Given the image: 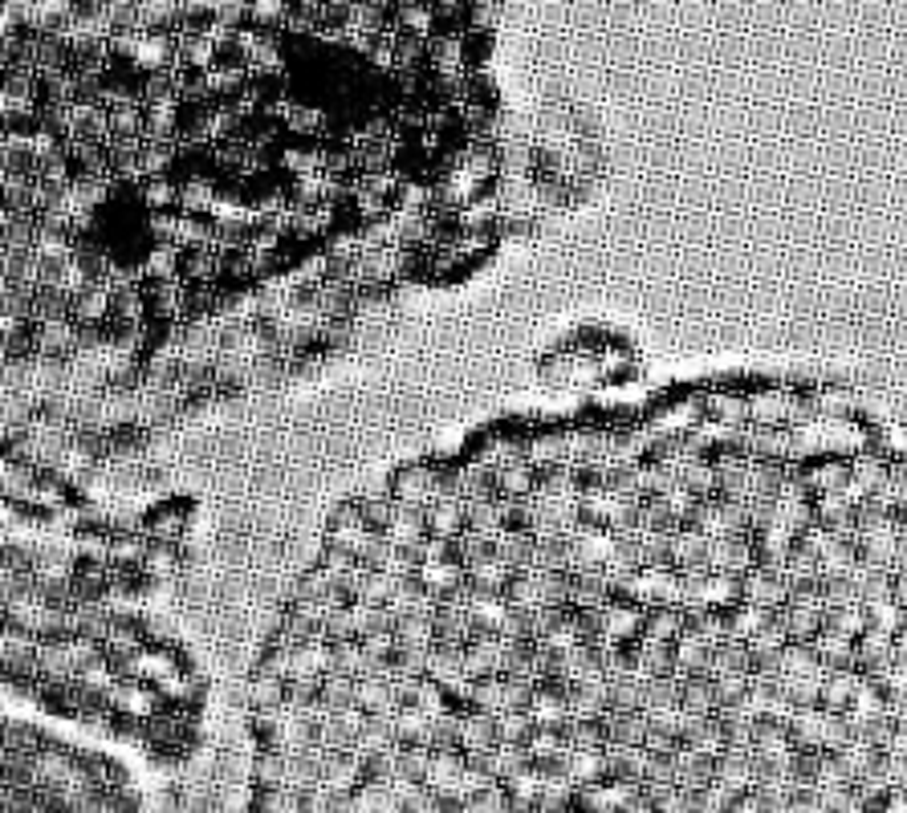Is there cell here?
Here are the masks:
<instances>
[{
    "label": "cell",
    "instance_id": "cell-1",
    "mask_svg": "<svg viewBox=\"0 0 907 813\" xmlns=\"http://www.w3.org/2000/svg\"><path fill=\"white\" fill-rule=\"evenodd\" d=\"M387 488H391V496L399 500V505H411L419 513H428L436 500L448 492V476L440 468H432V464H403L387 480Z\"/></svg>",
    "mask_w": 907,
    "mask_h": 813
},
{
    "label": "cell",
    "instance_id": "cell-2",
    "mask_svg": "<svg viewBox=\"0 0 907 813\" xmlns=\"http://www.w3.org/2000/svg\"><path fill=\"white\" fill-rule=\"evenodd\" d=\"M464 529H468V500L456 496V492L448 488V492L436 500V505L428 509V533L456 545V537H460Z\"/></svg>",
    "mask_w": 907,
    "mask_h": 813
},
{
    "label": "cell",
    "instance_id": "cell-3",
    "mask_svg": "<svg viewBox=\"0 0 907 813\" xmlns=\"http://www.w3.org/2000/svg\"><path fill=\"white\" fill-rule=\"evenodd\" d=\"M383 537H387L395 549L415 553L423 541H428V513H419V509H411V505H395V517H391V525L383 529Z\"/></svg>",
    "mask_w": 907,
    "mask_h": 813
},
{
    "label": "cell",
    "instance_id": "cell-4",
    "mask_svg": "<svg viewBox=\"0 0 907 813\" xmlns=\"http://www.w3.org/2000/svg\"><path fill=\"white\" fill-rule=\"evenodd\" d=\"M375 541H379V529L375 525L354 521V525H326V541L322 545L342 549V553H350L358 561H367V553L375 549Z\"/></svg>",
    "mask_w": 907,
    "mask_h": 813
},
{
    "label": "cell",
    "instance_id": "cell-5",
    "mask_svg": "<svg viewBox=\"0 0 907 813\" xmlns=\"http://www.w3.org/2000/svg\"><path fill=\"white\" fill-rule=\"evenodd\" d=\"M367 566L371 570H383V574H391V578H403V582H415V574H419V557L415 553H403V549H395L383 533H379V541H375V549L367 553Z\"/></svg>",
    "mask_w": 907,
    "mask_h": 813
},
{
    "label": "cell",
    "instance_id": "cell-6",
    "mask_svg": "<svg viewBox=\"0 0 907 813\" xmlns=\"http://www.w3.org/2000/svg\"><path fill=\"white\" fill-rule=\"evenodd\" d=\"M362 781H367V761H362V757L342 753V757H334L330 765H322V785H326L334 797H350Z\"/></svg>",
    "mask_w": 907,
    "mask_h": 813
},
{
    "label": "cell",
    "instance_id": "cell-7",
    "mask_svg": "<svg viewBox=\"0 0 907 813\" xmlns=\"http://www.w3.org/2000/svg\"><path fill=\"white\" fill-rule=\"evenodd\" d=\"M415 582L428 590V594H448V590H456L460 582H468V574H464V566L456 557H444V561H419V574H415Z\"/></svg>",
    "mask_w": 907,
    "mask_h": 813
},
{
    "label": "cell",
    "instance_id": "cell-8",
    "mask_svg": "<svg viewBox=\"0 0 907 813\" xmlns=\"http://www.w3.org/2000/svg\"><path fill=\"white\" fill-rule=\"evenodd\" d=\"M395 635H399V651H415V655H428L440 639L436 618H419V614L395 622Z\"/></svg>",
    "mask_w": 907,
    "mask_h": 813
},
{
    "label": "cell",
    "instance_id": "cell-9",
    "mask_svg": "<svg viewBox=\"0 0 907 813\" xmlns=\"http://www.w3.org/2000/svg\"><path fill=\"white\" fill-rule=\"evenodd\" d=\"M334 659H338V671L350 675V679H371L379 671V659L362 647V639H346V643H334Z\"/></svg>",
    "mask_w": 907,
    "mask_h": 813
},
{
    "label": "cell",
    "instance_id": "cell-10",
    "mask_svg": "<svg viewBox=\"0 0 907 813\" xmlns=\"http://www.w3.org/2000/svg\"><path fill=\"white\" fill-rule=\"evenodd\" d=\"M118 667H123L131 679H171V675H175L171 655H163V651H147V647H143V651H135V655H127Z\"/></svg>",
    "mask_w": 907,
    "mask_h": 813
},
{
    "label": "cell",
    "instance_id": "cell-11",
    "mask_svg": "<svg viewBox=\"0 0 907 813\" xmlns=\"http://www.w3.org/2000/svg\"><path fill=\"white\" fill-rule=\"evenodd\" d=\"M285 769H289V757L273 753V748H261V753L253 757L249 777H253L257 789H281L285 785Z\"/></svg>",
    "mask_w": 907,
    "mask_h": 813
},
{
    "label": "cell",
    "instance_id": "cell-12",
    "mask_svg": "<svg viewBox=\"0 0 907 813\" xmlns=\"http://www.w3.org/2000/svg\"><path fill=\"white\" fill-rule=\"evenodd\" d=\"M110 704L127 716H151L155 712V692H147L143 683H118L110 692Z\"/></svg>",
    "mask_w": 907,
    "mask_h": 813
},
{
    "label": "cell",
    "instance_id": "cell-13",
    "mask_svg": "<svg viewBox=\"0 0 907 813\" xmlns=\"http://www.w3.org/2000/svg\"><path fill=\"white\" fill-rule=\"evenodd\" d=\"M139 269H143V277H155V281H175L184 265H179V248H175V244H155L151 253L143 257V265H139Z\"/></svg>",
    "mask_w": 907,
    "mask_h": 813
},
{
    "label": "cell",
    "instance_id": "cell-14",
    "mask_svg": "<svg viewBox=\"0 0 907 813\" xmlns=\"http://www.w3.org/2000/svg\"><path fill=\"white\" fill-rule=\"evenodd\" d=\"M285 696H289V683L285 679H273L265 671H253V679H249V704L253 708H277V704H285Z\"/></svg>",
    "mask_w": 907,
    "mask_h": 813
},
{
    "label": "cell",
    "instance_id": "cell-15",
    "mask_svg": "<svg viewBox=\"0 0 907 813\" xmlns=\"http://www.w3.org/2000/svg\"><path fill=\"white\" fill-rule=\"evenodd\" d=\"M249 813H306V801L289 789H257Z\"/></svg>",
    "mask_w": 907,
    "mask_h": 813
},
{
    "label": "cell",
    "instance_id": "cell-16",
    "mask_svg": "<svg viewBox=\"0 0 907 813\" xmlns=\"http://www.w3.org/2000/svg\"><path fill=\"white\" fill-rule=\"evenodd\" d=\"M354 704H362L371 716L379 712V708H387V704H395V696H391V683L387 679H354Z\"/></svg>",
    "mask_w": 907,
    "mask_h": 813
},
{
    "label": "cell",
    "instance_id": "cell-17",
    "mask_svg": "<svg viewBox=\"0 0 907 813\" xmlns=\"http://www.w3.org/2000/svg\"><path fill=\"white\" fill-rule=\"evenodd\" d=\"M143 204L159 216V212H171V204H179V183H171L167 175L159 179H147L143 183Z\"/></svg>",
    "mask_w": 907,
    "mask_h": 813
},
{
    "label": "cell",
    "instance_id": "cell-18",
    "mask_svg": "<svg viewBox=\"0 0 907 813\" xmlns=\"http://www.w3.org/2000/svg\"><path fill=\"white\" fill-rule=\"evenodd\" d=\"M322 700H326L330 708H346V704L354 700V679L342 675V671H330V675L322 679Z\"/></svg>",
    "mask_w": 907,
    "mask_h": 813
},
{
    "label": "cell",
    "instance_id": "cell-19",
    "mask_svg": "<svg viewBox=\"0 0 907 813\" xmlns=\"http://www.w3.org/2000/svg\"><path fill=\"white\" fill-rule=\"evenodd\" d=\"M143 566H147V574H155V578L163 574V578H167V574L175 570V561H171V549H147Z\"/></svg>",
    "mask_w": 907,
    "mask_h": 813
},
{
    "label": "cell",
    "instance_id": "cell-20",
    "mask_svg": "<svg viewBox=\"0 0 907 813\" xmlns=\"http://www.w3.org/2000/svg\"><path fill=\"white\" fill-rule=\"evenodd\" d=\"M334 813H338V809H334Z\"/></svg>",
    "mask_w": 907,
    "mask_h": 813
}]
</instances>
